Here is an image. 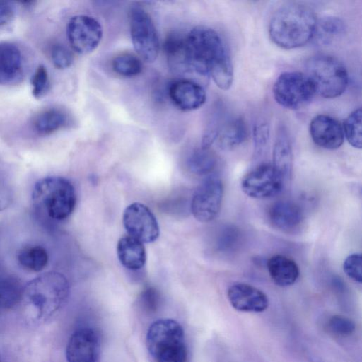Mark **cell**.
<instances>
[{
	"mask_svg": "<svg viewBox=\"0 0 362 362\" xmlns=\"http://www.w3.org/2000/svg\"><path fill=\"white\" fill-rule=\"evenodd\" d=\"M187 166L189 170L199 175H205L215 168L217 158L215 153L209 148L194 150L188 157Z\"/></svg>",
	"mask_w": 362,
	"mask_h": 362,
	"instance_id": "cell-27",
	"label": "cell"
},
{
	"mask_svg": "<svg viewBox=\"0 0 362 362\" xmlns=\"http://www.w3.org/2000/svg\"><path fill=\"white\" fill-rule=\"evenodd\" d=\"M32 93L35 98L43 97L49 90V79L46 67L40 64L31 78Z\"/></svg>",
	"mask_w": 362,
	"mask_h": 362,
	"instance_id": "cell-32",
	"label": "cell"
},
{
	"mask_svg": "<svg viewBox=\"0 0 362 362\" xmlns=\"http://www.w3.org/2000/svg\"><path fill=\"white\" fill-rule=\"evenodd\" d=\"M227 297L232 307L241 312L261 313L269 305V299L262 291L245 283L231 285Z\"/></svg>",
	"mask_w": 362,
	"mask_h": 362,
	"instance_id": "cell-14",
	"label": "cell"
},
{
	"mask_svg": "<svg viewBox=\"0 0 362 362\" xmlns=\"http://www.w3.org/2000/svg\"><path fill=\"white\" fill-rule=\"evenodd\" d=\"M269 125L266 122L257 124L253 130L254 146L256 153H261L268 143Z\"/></svg>",
	"mask_w": 362,
	"mask_h": 362,
	"instance_id": "cell-37",
	"label": "cell"
},
{
	"mask_svg": "<svg viewBox=\"0 0 362 362\" xmlns=\"http://www.w3.org/2000/svg\"><path fill=\"white\" fill-rule=\"evenodd\" d=\"M315 94L325 98L341 95L348 85V74L336 58L326 54L310 57L305 62V74Z\"/></svg>",
	"mask_w": 362,
	"mask_h": 362,
	"instance_id": "cell-6",
	"label": "cell"
},
{
	"mask_svg": "<svg viewBox=\"0 0 362 362\" xmlns=\"http://www.w3.org/2000/svg\"><path fill=\"white\" fill-rule=\"evenodd\" d=\"M160 296L154 288H147L139 296V303L144 311L152 313L156 311L159 305Z\"/></svg>",
	"mask_w": 362,
	"mask_h": 362,
	"instance_id": "cell-36",
	"label": "cell"
},
{
	"mask_svg": "<svg viewBox=\"0 0 362 362\" xmlns=\"http://www.w3.org/2000/svg\"><path fill=\"white\" fill-rule=\"evenodd\" d=\"M223 197V185L219 177L211 175L204 179L194 190L190 204L194 217L207 223L218 215Z\"/></svg>",
	"mask_w": 362,
	"mask_h": 362,
	"instance_id": "cell-9",
	"label": "cell"
},
{
	"mask_svg": "<svg viewBox=\"0 0 362 362\" xmlns=\"http://www.w3.org/2000/svg\"><path fill=\"white\" fill-rule=\"evenodd\" d=\"M24 76V62L22 52L15 43L0 42V84L16 85Z\"/></svg>",
	"mask_w": 362,
	"mask_h": 362,
	"instance_id": "cell-16",
	"label": "cell"
},
{
	"mask_svg": "<svg viewBox=\"0 0 362 362\" xmlns=\"http://www.w3.org/2000/svg\"><path fill=\"white\" fill-rule=\"evenodd\" d=\"M269 219L276 228L289 232L298 228L303 220V213L300 206L288 199L273 203L268 211Z\"/></svg>",
	"mask_w": 362,
	"mask_h": 362,
	"instance_id": "cell-18",
	"label": "cell"
},
{
	"mask_svg": "<svg viewBox=\"0 0 362 362\" xmlns=\"http://www.w3.org/2000/svg\"><path fill=\"white\" fill-rule=\"evenodd\" d=\"M247 136V127L241 117H234L220 127L217 140L220 148L232 150L240 145Z\"/></svg>",
	"mask_w": 362,
	"mask_h": 362,
	"instance_id": "cell-23",
	"label": "cell"
},
{
	"mask_svg": "<svg viewBox=\"0 0 362 362\" xmlns=\"http://www.w3.org/2000/svg\"><path fill=\"white\" fill-rule=\"evenodd\" d=\"M240 185L247 196L256 199H264L280 193L284 182L273 166L265 163L246 174Z\"/></svg>",
	"mask_w": 362,
	"mask_h": 362,
	"instance_id": "cell-12",
	"label": "cell"
},
{
	"mask_svg": "<svg viewBox=\"0 0 362 362\" xmlns=\"http://www.w3.org/2000/svg\"><path fill=\"white\" fill-rule=\"evenodd\" d=\"M267 267L274 283L281 287L293 285L300 274L299 267L296 262L283 255H274L269 257Z\"/></svg>",
	"mask_w": 362,
	"mask_h": 362,
	"instance_id": "cell-20",
	"label": "cell"
},
{
	"mask_svg": "<svg viewBox=\"0 0 362 362\" xmlns=\"http://www.w3.org/2000/svg\"><path fill=\"white\" fill-rule=\"evenodd\" d=\"M50 57L54 66L58 69L69 68L74 61L71 51L60 43H56L52 46Z\"/></svg>",
	"mask_w": 362,
	"mask_h": 362,
	"instance_id": "cell-33",
	"label": "cell"
},
{
	"mask_svg": "<svg viewBox=\"0 0 362 362\" xmlns=\"http://www.w3.org/2000/svg\"><path fill=\"white\" fill-rule=\"evenodd\" d=\"M189 70L210 76L216 86L228 90L233 83V70L230 56L218 33L206 26H197L185 36Z\"/></svg>",
	"mask_w": 362,
	"mask_h": 362,
	"instance_id": "cell-1",
	"label": "cell"
},
{
	"mask_svg": "<svg viewBox=\"0 0 362 362\" xmlns=\"http://www.w3.org/2000/svg\"><path fill=\"white\" fill-rule=\"evenodd\" d=\"M163 48L171 68L177 71H189L187 62L185 37L170 35L165 40Z\"/></svg>",
	"mask_w": 362,
	"mask_h": 362,
	"instance_id": "cell-25",
	"label": "cell"
},
{
	"mask_svg": "<svg viewBox=\"0 0 362 362\" xmlns=\"http://www.w3.org/2000/svg\"><path fill=\"white\" fill-rule=\"evenodd\" d=\"M129 28L132 44L140 58L148 63L154 62L159 53L160 42L149 14L140 7L132 8Z\"/></svg>",
	"mask_w": 362,
	"mask_h": 362,
	"instance_id": "cell-8",
	"label": "cell"
},
{
	"mask_svg": "<svg viewBox=\"0 0 362 362\" xmlns=\"http://www.w3.org/2000/svg\"><path fill=\"white\" fill-rule=\"evenodd\" d=\"M69 122V117L65 111L58 107H49L37 113L32 125L37 134L45 136L66 127Z\"/></svg>",
	"mask_w": 362,
	"mask_h": 362,
	"instance_id": "cell-22",
	"label": "cell"
},
{
	"mask_svg": "<svg viewBox=\"0 0 362 362\" xmlns=\"http://www.w3.org/2000/svg\"><path fill=\"white\" fill-rule=\"evenodd\" d=\"M344 23L336 17H325L317 23L315 33H319L321 40H329L344 30Z\"/></svg>",
	"mask_w": 362,
	"mask_h": 362,
	"instance_id": "cell-30",
	"label": "cell"
},
{
	"mask_svg": "<svg viewBox=\"0 0 362 362\" xmlns=\"http://www.w3.org/2000/svg\"><path fill=\"white\" fill-rule=\"evenodd\" d=\"M146 344L155 362H189L183 328L173 319H160L151 324Z\"/></svg>",
	"mask_w": 362,
	"mask_h": 362,
	"instance_id": "cell-4",
	"label": "cell"
},
{
	"mask_svg": "<svg viewBox=\"0 0 362 362\" xmlns=\"http://www.w3.org/2000/svg\"><path fill=\"white\" fill-rule=\"evenodd\" d=\"M66 34L72 49L78 54H86L99 45L103 29L100 23L92 16L76 15L69 20Z\"/></svg>",
	"mask_w": 362,
	"mask_h": 362,
	"instance_id": "cell-10",
	"label": "cell"
},
{
	"mask_svg": "<svg viewBox=\"0 0 362 362\" xmlns=\"http://www.w3.org/2000/svg\"><path fill=\"white\" fill-rule=\"evenodd\" d=\"M310 134L316 145L328 150L339 148L344 140L343 128L339 122L326 115H317L312 119Z\"/></svg>",
	"mask_w": 362,
	"mask_h": 362,
	"instance_id": "cell-15",
	"label": "cell"
},
{
	"mask_svg": "<svg viewBox=\"0 0 362 362\" xmlns=\"http://www.w3.org/2000/svg\"><path fill=\"white\" fill-rule=\"evenodd\" d=\"M117 254L120 263L126 269L132 271L141 269L146 261L143 243L128 235L118 240Z\"/></svg>",
	"mask_w": 362,
	"mask_h": 362,
	"instance_id": "cell-21",
	"label": "cell"
},
{
	"mask_svg": "<svg viewBox=\"0 0 362 362\" xmlns=\"http://www.w3.org/2000/svg\"><path fill=\"white\" fill-rule=\"evenodd\" d=\"M168 94L174 105L183 111L199 108L204 104L206 98L202 86L187 79L173 82L169 86Z\"/></svg>",
	"mask_w": 362,
	"mask_h": 362,
	"instance_id": "cell-17",
	"label": "cell"
},
{
	"mask_svg": "<svg viewBox=\"0 0 362 362\" xmlns=\"http://www.w3.org/2000/svg\"><path fill=\"white\" fill-rule=\"evenodd\" d=\"M315 94L307 76L298 71L282 73L273 86L275 100L282 107L298 110L307 105Z\"/></svg>",
	"mask_w": 362,
	"mask_h": 362,
	"instance_id": "cell-7",
	"label": "cell"
},
{
	"mask_svg": "<svg viewBox=\"0 0 362 362\" xmlns=\"http://www.w3.org/2000/svg\"><path fill=\"white\" fill-rule=\"evenodd\" d=\"M361 108L354 110L344 120V135L348 142L356 148H361Z\"/></svg>",
	"mask_w": 362,
	"mask_h": 362,
	"instance_id": "cell-29",
	"label": "cell"
},
{
	"mask_svg": "<svg viewBox=\"0 0 362 362\" xmlns=\"http://www.w3.org/2000/svg\"><path fill=\"white\" fill-rule=\"evenodd\" d=\"M343 270L353 281L362 282V256L360 253L349 255L344 261Z\"/></svg>",
	"mask_w": 362,
	"mask_h": 362,
	"instance_id": "cell-34",
	"label": "cell"
},
{
	"mask_svg": "<svg viewBox=\"0 0 362 362\" xmlns=\"http://www.w3.org/2000/svg\"><path fill=\"white\" fill-rule=\"evenodd\" d=\"M0 362H1V360H0Z\"/></svg>",
	"mask_w": 362,
	"mask_h": 362,
	"instance_id": "cell-40",
	"label": "cell"
},
{
	"mask_svg": "<svg viewBox=\"0 0 362 362\" xmlns=\"http://www.w3.org/2000/svg\"><path fill=\"white\" fill-rule=\"evenodd\" d=\"M69 294L66 276L47 272L30 281L23 288V298L37 320H46L65 303Z\"/></svg>",
	"mask_w": 362,
	"mask_h": 362,
	"instance_id": "cell-3",
	"label": "cell"
},
{
	"mask_svg": "<svg viewBox=\"0 0 362 362\" xmlns=\"http://www.w3.org/2000/svg\"><path fill=\"white\" fill-rule=\"evenodd\" d=\"M112 66L115 72L125 77L137 76L142 71L140 58L130 53H123L115 57Z\"/></svg>",
	"mask_w": 362,
	"mask_h": 362,
	"instance_id": "cell-28",
	"label": "cell"
},
{
	"mask_svg": "<svg viewBox=\"0 0 362 362\" xmlns=\"http://www.w3.org/2000/svg\"><path fill=\"white\" fill-rule=\"evenodd\" d=\"M23 288L16 276L0 273V308L12 309L16 307L22 300Z\"/></svg>",
	"mask_w": 362,
	"mask_h": 362,
	"instance_id": "cell-24",
	"label": "cell"
},
{
	"mask_svg": "<svg viewBox=\"0 0 362 362\" xmlns=\"http://www.w3.org/2000/svg\"><path fill=\"white\" fill-rule=\"evenodd\" d=\"M327 327L330 332L340 337L350 336L356 329L352 320L339 315L332 316L327 321Z\"/></svg>",
	"mask_w": 362,
	"mask_h": 362,
	"instance_id": "cell-31",
	"label": "cell"
},
{
	"mask_svg": "<svg viewBox=\"0 0 362 362\" xmlns=\"http://www.w3.org/2000/svg\"><path fill=\"white\" fill-rule=\"evenodd\" d=\"M32 197L47 215L56 221L67 218L76 204L74 185L68 179L60 176H48L39 180L34 185Z\"/></svg>",
	"mask_w": 362,
	"mask_h": 362,
	"instance_id": "cell-5",
	"label": "cell"
},
{
	"mask_svg": "<svg viewBox=\"0 0 362 362\" xmlns=\"http://www.w3.org/2000/svg\"><path fill=\"white\" fill-rule=\"evenodd\" d=\"M317 18L308 6L290 3L279 8L269 23V35L277 46L291 49L305 45L313 37Z\"/></svg>",
	"mask_w": 362,
	"mask_h": 362,
	"instance_id": "cell-2",
	"label": "cell"
},
{
	"mask_svg": "<svg viewBox=\"0 0 362 362\" xmlns=\"http://www.w3.org/2000/svg\"><path fill=\"white\" fill-rule=\"evenodd\" d=\"M17 259L24 269L39 272L47 265L49 256L46 249L42 246L28 245L19 250Z\"/></svg>",
	"mask_w": 362,
	"mask_h": 362,
	"instance_id": "cell-26",
	"label": "cell"
},
{
	"mask_svg": "<svg viewBox=\"0 0 362 362\" xmlns=\"http://www.w3.org/2000/svg\"><path fill=\"white\" fill-rule=\"evenodd\" d=\"M100 353V340L90 327L76 329L69 339L66 357L67 362H97Z\"/></svg>",
	"mask_w": 362,
	"mask_h": 362,
	"instance_id": "cell-13",
	"label": "cell"
},
{
	"mask_svg": "<svg viewBox=\"0 0 362 362\" xmlns=\"http://www.w3.org/2000/svg\"><path fill=\"white\" fill-rule=\"evenodd\" d=\"M272 165L284 185L291 180L293 168L292 146L288 130L284 125H280L276 130Z\"/></svg>",
	"mask_w": 362,
	"mask_h": 362,
	"instance_id": "cell-19",
	"label": "cell"
},
{
	"mask_svg": "<svg viewBox=\"0 0 362 362\" xmlns=\"http://www.w3.org/2000/svg\"><path fill=\"white\" fill-rule=\"evenodd\" d=\"M122 222L128 235L143 243H153L160 234L158 221L146 205L134 202L126 207Z\"/></svg>",
	"mask_w": 362,
	"mask_h": 362,
	"instance_id": "cell-11",
	"label": "cell"
},
{
	"mask_svg": "<svg viewBox=\"0 0 362 362\" xmlns=\"http://www.w3.org/2000/svg\"><path fill=\"white\" fill-rule=\"evenodd\" d=\"M11 202V189H9L5 178L0 175V211L8 207Z\"/></svg>",
	"mask_w": 362,
	"mask_h": 362,
	"instance_id": "cell-39",
	"label": "cell"
},
{
	"mask_svg": "<svg viewBox=\"0 0 362 362\" xmlns=\"http://www.w3.org/2000/svg\"><path fill=\"white\" fill-rule=\"evenodd\" d=\"M16 15V6L13 2L0 1V26L12 22Z\"/></svg>",
	"mask_w": 362,
	"mask_h": 362,
	"instance_id": "cell-38",
	"label": "cell"
},
{
	"mask_svg": "<svg viewBox=\"0 0 362 362\" xmlns=\"http://www.w3.org/2000/svg\"><path fill=\"white\" fill-rule=\"evenodd\" d=\"M239 240V230L234 226H226L219 233L218 247L223 252L229 251L236 247Z\"/></svg>",
	"mask_w": 362,
	"mask_h": 362,
	"instance_id": "cell-35",
	"label": "cell"
}]
</instances>
